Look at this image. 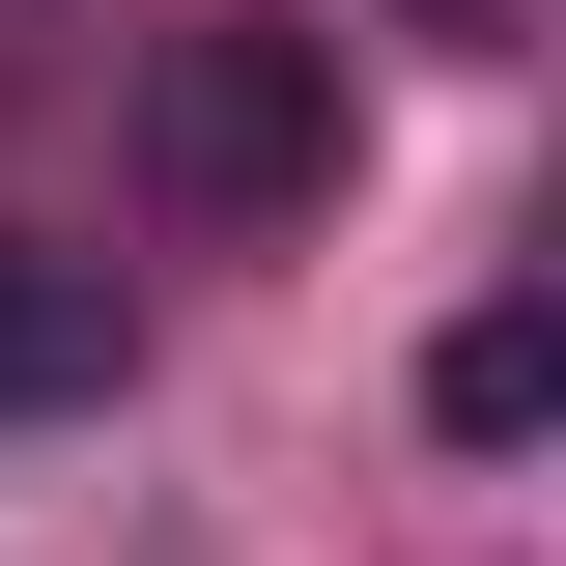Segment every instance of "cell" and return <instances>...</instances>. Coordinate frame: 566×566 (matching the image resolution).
Instances as JSON below:
<instances>
[{
	"mask_svg": "<svg viewBox=\"0 0 566 566\" xmlns=\"http://www.w3.org/2000/svg\"><path fill=\"white\" fill-rule=\"evenodd\" d=\"M142 199L170 227H312L340 199V29L312 0H170L142 29Z\"/></svg>",
	"mask_w": 566,
	"mask_h": 566,
	"instance_id": "obj_1",
	"label": "cell"
},
{
	"mask_svg": "<svg viewBox=\"0 0 566 566\" xmlns=\"http://www.w3.org/2000/svg\"><path fill=\"white\" fill-rule=\"evenodd\" d=\"M114 397V255H0V424Z\"/></svg>",
	"mask_w": 566,
	"mask_h": 566,
	"instance_id": "obj_2",
	"label": "cell"
},
{
	"mask_svg": "<svg viewBox=\"0 0 566 566\" xmlns=\"http://www.w3.org/2000/svg\"><path fill=\"white\" fill-rule=\"evenodd\" d=\"M538 397H566L538 312H453V340H424V424H453V453H538Z\"/></svg>",
	"mask_w": 566,
	"mask_h": 566,
	"instance_id": "obj_3",
	"label": "cell"
}]
</instances>
